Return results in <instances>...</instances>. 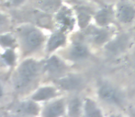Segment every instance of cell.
<instances>
[{
	"mask_svg": "<svg viewBox=\"0 0 135 117\" xmlns=\"http://www.w3.org/2000/svg\"><path fill=\"white\" fill-rule=\"evenodd\" d=\"M61 90L57 87L54 82H47V83L40 84L31 93L28 95L30 99L38 102L41 104H43L46 102L52 100L61 96Z\"/></svg>",
	"mask_w": 135,
	"mask_h": 117,
	"instance_id": "obj_12",
	"label": "cell"
},
{
	"mask_svg": "<svg viewBox=\"0 0 135 117\" xmlns=\"http://www.w3.org/2000/svg\"><path fill=\"white\" fill-rule=\"evenodd\" d=\"M84 32V40L89 45L103 48L111 38L115 35L112 27H98L97 25H90L86 28Z\"/></svg>",
	"mask_w": 135,
	"mask_h": 117,
	"instance_id": "obj_6",
	"label": "cell"
},
{
	"mask_svg": "<svg viewBox=\"0 0 135 117\" xmlns=\"http://www.w3.org/2000/svg\"><path fill=\"white\" fill-rule=\"evenodd\" d=\"M83 115L88 117L103 116L101 108L92 98H85L83 104Z\"/></svg>",
	"mask_w": 135,
	"mask_h": 117,
	"instance_id": "obj_19",
	"label": "cell"
},
{
	"mask_svg": "<svg viewBox=\"0 0 135 117\" xmlns=\"http://www.w3.org/2000/svg\"><path fill=\"white\" fill-rule=\"evenodd\" d=\"M75 18H76L77 28L83 31L91 25V21L94 18V14L96 11L93 10L88 6L77 5L74 7Z\"/></svg>",
	"mask_w": 135,
	"mask_h": 117,
	"instance_id": "obj_16",
	"label": "cell"
},
{
	"mask_svg": "<svg viewBox=\"0 0 135 117\" xmlns=\"http://www.w3.org/2000/svg\"><path fill=\"white\" fill-rule=\"evenodd\" d=\"M30 0H6L2 6L5 7L6 9H10V10H16L23 7L25 5L30 2Z\"/></svg>",
	"mask_w": 135,
	"mask_h": 117,
	"instance_id": "obj_22",
	"label": "cell"
},
{
	"mask_svg": "<svg viewBox=\"0 0 135 117\" xmlns=\"http://www.w3.org/2000/svg\"><path fill=\"white\" fill-rule=\"evenodd\" d=\"M18 43L20 60L28 57H40L44 55V49L48 36L44 29L31 22H24L13 29Z\"/></svg>",
	"mask_w": 135,
	"mask_h": 117,
	"instance_id": "obj_2",
	"label": "cell"
},
{
	"mask_svg": "<svg viewBox=\"0 0 135 117\" xmlns=\"http://www.w3.org/2000/svg\"><path fill=\"white\" fill-rule=\"evenodd\" d=\"M98 97L102 103L118 108L125 105V96L120 90L113 83L107 81L101 82L97 89Z\"/></svg>",
	"mask_w": 135,
	"mask_h": 117,
	"instance_id": "obj_4",
	"label": "cell"
},
{
	"mask_svg": "<svg viewBox=\"0 0 135 117\" xmlns=\"http://www.w3.org/2000/svg\"><path fill=\"white\" fill-rule=\"evenodd\" d=\"M132 42L131 35L127 32L115 34L109 41L103 47L104 51L110 58L119 57L129 50Z\"/></svg>",
	"mask_w": 135,
	"mask_h": 117,
	"instance_id": "obj_8",
	"label": "cell"
},
{
	"mask_svg": "<svg viewBox=\"0 0 135 117\" xmlns=\"http://www.w3.org/2000/svg\"><path fill=\"white\" fill-rule=\"evenodd\" d=\"M5 1H6V0H0V5H2V4H3Z\"/></svg>",
	"mask_w": 135,
	"mask_h": 117,
	"instance_id": "obj_27",
	"label": "cell"
},
{
	"mask_svg": "<svg viewBox=\"0 0 135 117\" xmlns=\"http://www.w3.org/2000/svg\"><path fill=\"white\" fill-rule=\"evenodd\" d=\"M1 53H2V48L0 47V71H6V69H7L6 67V65L4 64L3 60H2V58H1Z\"/></svg>",
	"mask_w": 135,
	"mask_h": 117,
	"instance_id": "obj_24",
	"label": "cell"
},
{
	"mask_svg": "<svg viewBox=\"0 0 135 117\" xmlns=\"http://www.w3.org/2000/svg\"><path fill=\"white\" fill-rule=\"evenodd\" d=\"M32 8L49 15H54L64 6V0H30Z\"/></svg>",
	"mask_w": 135,
	"mask_h": 117,
	"instance_id": "obj_17",
	"label": "cell"
},
{
	"mask_svg": "<svg viewBox=\"0 0 135 117\" xmlns=\"http://www.w3.org/2000/svg\"><path fill=\"white\" fill-rule=\"evenodd\" d=\"M116 20L115 7L112 6H104V7L96 10L94 14L95 25L98 27H112Z\"/></svg>",
	"mask_w": 135,
	"mask_h": 117,
	"instance_id": "obj_15",
	"label": "cell"
},
{
	"mask_svg": "<svg viewBox=\"0 0 135 117\" xmlns=\"http://www.w3.org/2000/svg\"><path fill=\"white\" fill-rule=\"evenodd\" d=\"M64 53L61 55L69 63H80L91 58L89 44L83 39L75 40L64 47Z\"/></svg>",
	"mask_w": 135,
	"mask_h": 117,
	"instance_id": "obj_5",
	"label": "cell"
},
{
	"mask_svg": "<svg viewBox=\"0 0 135 117\" xmlns=\"http://www.w3.org/2000/svg\"><path fill=\"white\" fill-rule=\"evenodd\" d=\"M43 58L44 57H28L20 60L9 77L12 93L26 97L41 84L43 79Z\"/></svg>",
	"mask_w": 135,
	"mask_h": 117,
	"instance_id": "obj_1",
	"label": "cell"
},
{
	"mask_svg": "<svg viewBox=\"0 0 135 117\" xmlns=\"http://www.w3.org/2000/svg\"><path fill=\"white\" fill-rule=\"evenodd\" d=\"M66 32L59 29L52 30L48 36L44 49V57L56 53L60 50H62L68 44V37Z\"/></svg>",
	"mask_w": 135,
	"mask_h": 117,
	"instance_id": "obj_13",
	"label": "cell"
},
{
	"mask_svg": "<svg viewBox=\"0 0 135 117\" xmlns=\"http://www.w3.org/2000/svg\"><path fill=\"white\" fill-rule=\"evenodd\" d=\"M67 114V99L59 96L52 100L46 102L42 104L41 116L44 117H59Z\"/></svg>",
	"mask_w": 135,
	"mask_h": 117,
	"instance_id": "obj_14",
	"label": "cell"
},
{
	"mask_svg": "<svg viewBox=\"0 0 135 117\" xmlns=\"http://www.w3.org/2000/svg\"><path fill=\"white\" fill-rule=\"evenodd\" d=\"M10 87L7 88V85L3 82V81L0 80V103H2L6 100L8 93V90Z\"/></svg>",
	"mask_w": 135,
	"mask_h": 117,
	"instance_id": "obj_23",
	"label": "cell"
},
{
	"mask_svg": "<svg viewBox=\"0 0 135 117\" xmlns=\"http://www.w3.org/2000/svg\"><path fill=\"white\" fill-rule=\"evenodd\" d=\"M55 29H59L66 33H70L77 27L74 7L64 4L62 7L54 15Z\"/></svg>",
	"mask_w": 135,
	"mask_h": 117,
	"instance_id": "obj_9",
	"label": "cell"
},
{
	"mask_svg": "<svg viewBox=\"0 0 135 117\" xmlns=\"http://www.w3.org/2000/svg\"><path fill=\"white\" fill-rule=\"evenodd\" d=\"M13 22L11 16L5 10L0 7V33L9 31L12 28Z\"/></svg>",
	"mask_w": 135,
	"mask_h": 117,
	"instance_id": "obj_21",
	"label": "cell"
},
{
	"mask_svg": "<svg viewBox=\"0 0 135 117\" xmlns=\"http://www.w3.org/2000/svg\"><path fill=\"white\" fill-rule=\"evenodd\" d=\"M129 111H130V115L135 116V106L132 107V108H130V109H129Z\"/></svg>",
	"mask_w": 135,
	"mask_h": 117,
	"instance_id": "obj_26",
	"label": "cell"
},
{
	"mask_svg": "<svg viewBox=\"0 0 135 117\" xmlns=\"http://www.w3.org/2000/svg\"><path fill=\"white\" fill-rule=\"evenodd\" d=\"M42 104L30 99L28 96L20 98L14 103H11L8 111L11 114L18 116L41 115Z\"/></svg>",
	"mask_w": 135,
	"mask_h": 117,
	"instance_id": "obj_7",
	"label": "cell"
},
{
	"mask_svg": "<svg viewBox=\"0 0 135 117\" xmlns=\"http://www.w3.org/2000/svg\"><path fill=\"white\" fill-rule=\"evenodd\" d=\"M116 20L123 26L135 23V4L131 0H119L115 7Z\"/></svg>",
	"mask_w": 135,
	"mask_h": 117,
	"instance_id": "obj_11",
	"label": "cell"
},
{
	"mask_svg": "<svg viewBox=\"0 0 135 117\" xmlns=\"http://www.w3.org/2000/svg\"><path fill=\"white\" fill-rule=\"evenodd\" d=\"M52 82L60 89L61 92L73 93L80 92L85 85V81L82 75L78 73H72L70 71Z\"/></svg>",
	"mask_w": 135,
	"mask_h": 117,
	"instance_id": "obj_10",
	"label": "cell"
},
{
	"mask_svg": "<svg viewBox=\"0 0 135 117\" xmlns=\"http://www.w3.org/2000/svg\"><path fill=\"white\" fill-rule=\"evenodd\" d=\"M133 31H134V33H135V23H134V26H133Z\"/></svg>",
	"mask_w": 135,
	"mask_h": 117,
	"instance_id": "obj_28",
	"label": "cell"
},
{
	"mask_svg": "<svg viewBox=\"0 0 135 117\" xmlns=\"http://www.w3.org/2000/svg\"><path fill=\"white\" fill-rule=\"evenodd\" d=\"M69 62L60 54L52 53L43 58V79L54 82V80L69 72Z\"/></svg>",
	"mask_w": 135,
	"mask_h": 117,
	"instance_id": "obj_3",
	"label": "cell"
},
{
	"mask_svg": "<svg viewBox=\"0 0 135 117\" xmlns=\"http://www.w3.org/2000/svg\"><path fill=\"white\" fill-rule=\"evenodd\" d=\"M84 99L82 100L79 96L74 95L67 99V114L68 116H81L83 115Z\"/></svg>",
	"mask_w": 135,
	"mask_h": 117,
	"instance_id": "obj_18",
	"label": "cell"
},
{
	"mask_svg": "<svg viewBox=\"0 0 135 117\" xmlns=\"http://www.w3.org/2000/svg\"><path fill=\"white\" fill-rule=\"evenodd\" d=\"M132 65L133 67V71H134V73H135V51L132 55Z\"/></svg>",
	"mask_w": 135,
	"mask_h": 117,
	"instance_id": "obj_25",
	"label": "cell"
},
{
	"mask_svg": "<svg viewBox=\"0 0 135 117\" xmlns=\"http://www.w3.org/2000/svg\"><path fill=\"white\" fill-rule=\"evenodd\" d=\"M0 47L2 49H17L18 48V43L15 33L13 30L6 31L3 33H0Z\"/></svg>",
	"mask_w": 135,
	"mask_h": 117,
	"instance_id": "obj_20",
	"label": "cell"
}]
</instances>
